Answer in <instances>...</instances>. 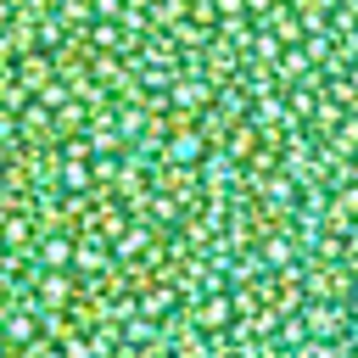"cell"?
I'll use <instances>...</instances> for the list:
<instances>
[{
    "label": "cell",
    "mask_w": 358,
    "mask_h": 358,
    "mask_svg": "<svg viewBox=\"0 0 358 358\" xmlns=\"http://www.w3.org/2000/svg\"><path fill=\"white\" fill-rule=\"evenodd\" d=\"M0 358H358V0H0Z\"/></svg>",
    "instance_id": "obj_1"
}]
</instances>
